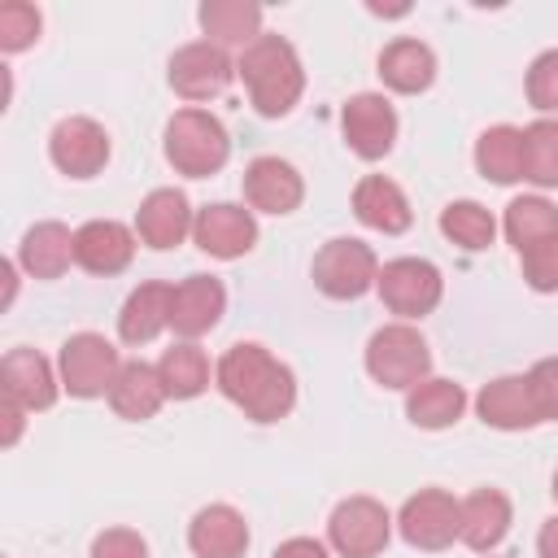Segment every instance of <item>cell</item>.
Listing matches in <instances>:
<instances>
[{
    "label": "cell",
    "mask_w": 558,
    "mask_h": 558,
    "mask_svg": "<svg viewBox=\"0 0 558 558\" xmlns=\"http://www.w3.org/2000/svg\"><path fill=\"white\" fill-rule=\"evenodd\" d=\"M214 384L253 423H279L296 405V375L266 344L253 340H240L218 357Z\"/></svg>",
    "instance_id": "6da1fadb"
},
{
    "label": "cell",
    "mask_w": 558,
    "mask_h": 558,
    "mask_svg": "<svg viewBox=\"0 0 558 558\" xmlns=\"http://www.w3.org/2000/svg\"><path fill=\"white\" fill-rule=\"evenodd\" d=\"M235 74L244 78L248 87V100L262 118H283L296 109L301 92H305V70H301V57L296 48L283 39V35H257L240 61H235Z\"/></svg>",
    "instance_id": "7a4b0ae2"
},
{
    "label": "cell",
    "mask_w": 558,
    "mask_h": 558,
    "mask_svg": "<svg viewBox=\"0 0 558 558\" xmlns=\"http://www.w3.org/2000/svg\"><path fill=\"white\" fill-rule=\"evenodd\" d=\"M161 148H166V161L187 174V179H209L227 166L231 157V135L227 126L209 113V109H179L170 122H166V135H161Z\"/></svg>",
    "instance_id": "3957f363"
},
{
    "label": "cell",
    "mask_w": 558,
    "mask_h": 558,
    "mask_svg": "<svg viewBox=\"0 0 558 558\" xmlns=\"http://www.w3.org/2000/svg\"><path fill=\"white\" fill-rule=\"evenodd\" d=\"M366 375L379 388H401L410 392L414 384L427 379L432 371V349L414 323H388L366 340Z\"/></svg>",
    "instance_id": "277c9868"
},
{
    "label": "cell",
    "mask_w": 558,
    "mask_h": 558,
    "mask_svg": "<svg viewBox=\"0 0 558 558\" xmlns=\"http://www.w3.org/2000/svg\"><path fill=\"white\" fill-rule=\"evenodd\" d=\"M310 275H314V288L323 296H331V301H357V296H366L375 288L379 257H375L371 244H362L353 235H336V240H327L314 253Z\"/></svg>",
    "instance_id": "5b68a950"
},
{
    "label": "cell",
    "mask_w": 558,
    "mask_h": 558,
    "mask_svg": "<svg viewBox=\"0 0 558 558\" xmlns=\"http://www.w3.org/2000/svg\"><path fill=\"white\" fill-rule=\"evenodd\" d=\"M57 371H61V388L70 397L92 401V397H109V388L122 371V357L100 331H74L57 353Z\"/></svg>",
    "instance_id": "8992f818"
},
{
    "label": "cell",
    "mask_w": 558,
    "mask_h": 558,
    "mask_svg": "<svg viewBox=\"0 0 558 558\" xmlns=\"http://www.w3.org/2000/svg\"><path fill=\"white\" fill-rule=\"evenodd\" d=\"M375 292L392 314H401V323H410V318H423L440 305L445 279L427 257H392L379 266Z\"/></svg>",
    "instance_id": "52a82bcc"
},
{
    "label": "cell",
    "mask_w": 558,
    "mask_h": 558,
    "mask_svg": "<svg viewBox=\"0 0 558 558\" xmlns=\"http://www.w3.org/2000/svg\"><path fill=\"white\" fill-rule=\"evenodd\" d=\"M392 536V514L375 497H344L327 519V541L340 558H379Z\"/></svg>",
    "instance_id": "ba28073f"
},
{
    "label": "cell",
    "mask_w": 558,
    "mask_h": 558,
    "mask_svg": "<svg viewBox=\"0 0 558 558\" xmlns=\"http://www.w3.org/2000/svg\"><path fill=\"white\" fill-rule=\"evenodd\" d=\"M458 527H462V501L449 497L445 488H418L401 501L397 532L414 549H427V554L449 549L458 541Z\"/></svg>",
    "instance_id": "9c48e42d"
},
{
    "label": "cell",
    "mask_w": 558,
    "mask_h": 558,
    "mask_svg": "<svg viewBox=\"0 0 558 558\" xmlns=\"http://www.w3.org/2000/svg\"><path fill=\"white\" fill-rule=\"evenodd\" d=\"M166 78H170L174 96H183V100L196 105V100L222 96V92L231 87V78H235V65H231L227 48H218V44H209V39H192V44H183V48L170 57Z\"/></svg>",
    "instance_id": "30bf717a"
},
{
    "label": "cell",
    "mask_w": 558,
    "mask_h": 558,
    "mask_svg": "<svg viewBox=\"0 0 558 558\" xmlns=\"http://www.w3.org/2000/svg\"><path fill=\"white\" fill-rule=\"evenodd\" d=\"M48 157L61 174L70 179H96L109 161V135L96 118H83V113H70L52 126L48 135Z\"/></svg>",
    "instance_id": "8fae6325"
},
{
    "label": "cell",
    "mask_w": 558,
    "mask_h": 558,
    "mask_svg": "<svg viewBox=\"0 0 558 558\" xmlns=\"http://www.w3.org/2000/svg\"><path fill=\"white\" fill-rule=\"evenodd\" d=\"M340 126H344V140L349 148L362 157V161H379L392 153L397 144V109L388 96L379 92H357L344 100L340 109Z\"/></svg>",
    "instance_id": "7c38bea8"
},
{
    "label": "cell",
    "mask_w": 558,
    "mask_h": 558,
    "mask_svg": "<svg viewBox=\"0 0 558 558\" xmlns=\"http://www.w3.org/2000/svg\"><path fill=\"white\" fill-rule=\"evenodd\" d=\"M192 240H196L201 253H209V257H218V262H235V257L253 253V244H257V218H253V209H244V205L214 201V205L196 209Z\"/></svg>",
    "instance_id": "4fadbf2b"
},
{
    "label": "cell",
    "mask_w": 558,
    "mask_h": 558,
    "mask_svg": "<svg viewBox=\"0 0 558 558\" xmlns=\"http://www.w3.org/2000/svg\"><path fill=\"white\" fill-rule=\"evenodd\" d=\"M244 201H248V209H262L275 218L292 214L305 201V179L283 157H253L244 166Z\"/></svg>",
    "instance_id": "5bb4252c"
},
{
    "label": "cell",
    "mask_w": 558,
    "mask_h": 558,
    "mask_svg": "<svg viewBox=\"0 0 558 558\" xmlns=\"http://www.w3.org/2000/svg\"><path fill=\"white\" fill-rule=\"evenodd\" d=\"M192 222H196V214L179 187H153L135 209V235L157 253L179 248L192 235Z\"/></svg>",
    "instance_id": "9a60e30c"
},
{
    "label": "cell",
    "mask_w": 558,
    "mask_h": 558,
    "mask_svg": "<svg viewBox=\"0 0 558 558\" xmlns=\"http://www.w3.org/2000/svg\"><path fill=\"white\" fill-rule=\"evenodd\" d=\"M135 257V231L118 218H92L74 231V262L87 275H122Z\"/></svg>",
    "instance_id": "2e32d148"
},
{
    "label": "cell",
    "mask_w": 558,
    "mask_h": 558,
    "mask_svg": "<svg viewBox=\"0 0 558 558\" xmlns=\"http://www.w3.org/2000/svg\"><path fill=\"white\" fill-rule=\"evenodd\" d=\"M227 314V288L214 275H187L183 283H174L170 296V327L183 340H196L205 331H214Z\"/></svg>",
    "instance_id": "e0dca14e"
},
{
    "label": "cell",
    "mask_w": 558,
    "mask_h": 558,
    "mask_svg": "<svg viewBox=\"0 0 558 558\" xmlns=\"http://www.w3.org/2000/svg\"><path fill=\"white\" fill-rule=\"evenodd\" d=\"M0 388L4 401L22 405V410H48L61 392V379L52 375V362L39 349H9L0 362Z\"/></svg>",
    "instance_id": "ac0fdd59"
},
{
    "label": "cell",
    "mask_w": 558,
    "mask_h": 558,
    "mask_svg": "<svg viewBox=\"0 0 558 558\" xmlns=\"http://www.w3.org/2000/svg\"><path fill=\"white\" fill-rule=\"evenodd\" d=\"M475 414L497 427V432H523V427H536L545 423L541 418V405L532 397V379L527 375H497L480 388L475 397Z\"/></svg>",
    "instance_id": "d6986e66"
},
{
    "label": "cell",
    "mask_w": 558,
    "mask_h": 558,
    "mask_svg": "<svg viewBox=\"0 0 558 558\" xmlns=\"http://www.w3.org/2000/svg\"><path fill=\"white\" fill-rule=\"evenodd\" d=\"M187 549L196 558H244L248 549V523L235 506L227 501H214V506H201L187 523Z\"/></svg>",
    "instance_id": "ffe728a7"
},
{
    "label": "cell",
    "mask_w": 558,
    "mask_h": 558,
    "mask_svg": "<svg viewBox=\"0 0 558 558\" xmlns=\"http://www.w3.org/2000/svg\"><path fill=\"white\" fill-rule=\"evenodd\" d=\"M514 523V510H510V497L501 488H475L471 497H462V527H458V541L475 554H493L506 532Z\"/></svg>",
    "instance_id": "44dd1931"
},
{
    "label": "cell",
    "mask_w": 558,
    "mask_h": 558,
    "mask_svg": "<svg viewBox=\"0 0 558 558\" xmlns=\"http://www.w3.org/2000/svg\"><path fill=\"white\" fill-rule=\"evenodd\" d=\"M353 214H357L362 227H371L379 235H401L414 222V209H410L405 192L392 179H384V174L357 179V187H353Z\"/></svg>",
    "instance_id": "7402d4cb"
},
{
    "label": "cell",
    "mask_w": 558,
    "mask_h": 558,
    "mask_svg": "<svg viewBox=\"0 0 558 558\" xmlns=\"http://www.w3.org/2000/svg\"><path fill=\"white\" fill-rule=\"evenodd\" d=\"M170 296H174V283H157V279L131 288V296L118 310V336H122V344H135L140 349V344L157 340L170 327Z\"/></svg>",
    "instance_id": "603a6c76"
},
{
    "label": "cell",
    "mask_w": 558,
    "mask_h": 558,
    "mask_svg": "<svg viewBox=\"0 0 558 558\" xmlns=\"http://www.w3.org/2000/svg\"><path fill=\"white\" fill-rule=\"evenodd\" d=\"M74 262V231L65 222H35L17 244V266L31 279H61Z\"/></svg>",
    "instance_id": "cb8c5ba5"
},
{
    "label": "cell",
    "mask_w": 558,
    "mask_h": 558,
    "mask_svg": "<svg viewBox=\"0 0 558 558\" xmlns=\"http://www.w3.org/2000/svg\"><path fill=\"white\" fill-rule=\"evenodd\" d=\"M379 78H384V87H392L401 96H418L436 83V52L423 39L401 35L379 52Z\"/></svg>",
    "instance_id": "d4e9b609"
},
{
    "label": "cell",
    "mask_w": 558,
    "mask_h": 558,
    "mask_svg": "<svg viewBox=\"0 0 558 558\" xmlns=\"http://www.w3.org/2000/svg\"><path fill=\"white\" fill-rule=\"evenodd\" d=\"M109 405H113V414L118 418H126V423H144V418H153L161 405H166V384H161V375H157V366H148V362H122V371H118V379H113V388H109Z\"/></svg>",
    "instance_id": "484cf974"
},
{
    "label": "cell",
    "mask_w": 558,
    "mask_h": 558,
    "mask_svg": "<svg viewBox=\"0 0 558 558\" xmlns=\"http://www.w3.org/2000/svg\"><path fill=\"white\" fill-rule=\"evenodd\" d=\"M201 31L218 48H248L262 35V4L253 0H205L201 4Z\"/></svg>",
    "instance_id": "4316f807"
},
{
    "label": "cell",
    "mask_w": 558,
    "mask_h": 558,
    "mask_svg": "<svg viewBox=\"0 0 558 558\" xmlns=\"http://www.w3.org/2000/svg\"><path fill=\"white\" fill-rule=\"evenodd\" d=\"M466 410V392L462 384L453 379H440V375H427L423 384H414L405 392V418L423 432H440V427H453Z\"/></svg>",
    "instance_id": "83f0119b"
},
{
    "label": "cell",
    "mask_w": 558,
    "mask_h": 558,
    "mask_svg": "<svg viewBox=\"0 0 558 558\" xmlns=\"http://www.w3.org/2000/svg\"><path fill=\"white\" fill-rule=\"evenodd\" d=\"M475 170L488 183H519L523 179V131L519 126H488L475 140Z\"/></svg>",
    "instance_id": "f1b7e54d"
},
{
    "label": "cell",
    "mask_w": 558,
    "mask_h": 558,
    "mask_svg": "<svg viewBox=\"0 0 558 558\" xmlns=\"http://www.w3.org/2000/svg\"><path fill=\"white\" fill-rule=\"evenodd\" d=\"M501 231L519 253H527V248H536L545 240H558V205L545 201V196H514L506 205Z\"/></svg>",
    "instance_id": "f546056e"
},
{
    "label": "cell",
    "mask_w": 558,
    "mask_h": 558,
    "mask_svg": "<svg viewBox=\"0 0 558 558\" xmlns=\"http://www.w3.org/2000/svg\"><path fill=\"white\" fill-rule=\"evenodd\" d=\"M157 375L166 384V397L192 401V397H201L209 388V357H205V349L196 340H179V344H170L161 353Z\"/></svg>",
    "instance_id": "4dcf8cb0"
},
{
    "label": "cell",
    "mask_w": 558,
    "mask_h": 558,
    "mask_svg": "<svg viewBox=\"0 0 558 558\" xmlns=\"http://www.w3.org/2000/svg\"><path fill=\"white\" fill-rule=\"evenodd\" d=\"M440 235L453 240V244L466 248V253H480V248L493 244L497 218H493L480 201H449V205L440 209Z\"/></svg>",
    "instance_id": "1f68e13d"
},
{
    "label": "cell",
    "mask_w": 558,
    "mask_h": 558,
    "mask_svg": "<svg viewBox=\"0 0 558 558\" xmlns=\"http://www.w3.org/2000/svg\"><path fill=\"white\" fill-rule=\"evenodd\" d=\"M523 179L536 187H558V122L536 118L523 126Z\"/></svg>",
    "instance_id": "d6a6232c"
},
{
    "label": "cell",
    "mask_w": 558,
    "mask_h": 558,
    "mask_svg": "<svg viewBox=\"0 0 558 558\" xmlns=\"http://www.w3.org/2000/svg\"><path fill=\"white\" fill-rule=\"evenodd\" d=\"M39 9L26 4V0H4L0 4V52H22L39 39Z\"/></svg>",
    "instance_id": "836d02e7"
},
{
    "label": "cell",
    "mask_w": 558,
    "mask_h": 558,
    "mask_svg": "<svg viewBox=\"0 0 558 558\" xmlns=\"http://www.w3.org/2000/svg\"><path fill=\"white\" fill-rule=\"evenodd\" d=\"M523 92H527V105H532V109H541V113L558 109V48H545V52L527 65Z\"/></svg>",
    "instance_id": "e575fe53"
},
{
    "label": "cell",
    "mask_w": 558,
    "mask_h": 558,
    "mask_svg": "<svg viewBox=\"0 0 558 558\" xmlns=\"http://www.w3.org/2000/svg\"><path fill=\"white\" fill-rule=\"evenodd\" d=\"M519 257H523V283L532 292H558V240H545Z\"/></svg>",
    "instance_id": "d590c367"
},
{
    "label": "cell",
    "mask_w": 558,
    "mask_h": 558,
    "mask_svg": "<svg viewBox=\"0 0 558 558\" xmlns=\"http://www.w3.org/2000/svg\"><path fill=\"white\" fill-rule=\"evenodd\" d=\"M92 558H148V541L131 527H105L92 541Z\"/></svg>",
    "instance_id": "8d00e7d4"
},
{
    "label": "cell",
    "mask_w": 558,
    "mask_h": 558,
    "mask_svg": "<svg viewBox=\"0 0 558 558\" xmlns=\"http://www.w3.org/2000/svg\"><path fill=\"white\" fill-rule=\"evenodd\" d=\"M527 379H532V397H536V405H541V418H545V423L558 418V357H541V362L527 371Z\"/></svg>",
    "instance_id": "74e56055"
},
{
    "label": "cell",
    "mask_w": 558,
    "mask_h": 558,
    "mask_svg": "<svg viewBox=\"0 0 558 558\" xmlns=\"http://www.w3.org/2000/svg\"><path fill=\"white\" fill-rule=\"evenodd\" d=\"M270 558H331V554H327V545L314 541V536H292V541H283Z\"/></svg>",
    "instance_id": "f35d334b"
},
{
    "label": "cell",
    "mask_w": 558,
    "mask_h": 558,
    "mask_svg": "<svg viewBox=\"0 0 558 558\" xmlns=\"http://www.w3.org/2000/svg\"><path fill=\"white\" fill-rule=\"evenodd\" d=\"M536 554H541V558H558V514L541 523V532H536Z\"/></svg>",
    "instance_id": "ab89813d"
},
{
    "label": "cell",
    "mask_w": 558,
    "mask_h": 558,
    "mask_svg": "<svg viewBox=\"0 0 558 558\" xmlns=\"http://www.w3.org/2000/svg\"><path fill=\"white\" fill-rule=\"evenodd\" d=\"M17 432H22V405L4 401V445H13V440H17Z\"/></svg>",
    "instance_id": "60d3db41"
},
{
    "label": "cell",
    "mask_w": 558,
    "mask_h": 558,
    "mask_svg": "<svg viewBox=\"0 0 558 558\" xmlns=\"http://www.w3.org/2000/svg\"><path fill=\"white\" fill-rule=\"evenodd\" d=\"M549 493H554V501H558V471H554V484H549Z\"/></svg>",
    "instance_id": "b9f144b4"
}]
</instances>
